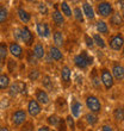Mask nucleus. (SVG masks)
<instances>
[{
  "label": "nucleus",
  "instance_id": "obj_1",
  "mask_svg": "<svg viewBox=\"0 0 124 131\" xmlns=\"http://www.w3.org/2000/svg\"><path fill=\"white\" fill-rule=\"evenodd\" d=\"M73 64L81 72H88L94 64V57L87 51L86 49L80 50L79 54L73 56Z\"/></svg>",
  "mask_w": 124,
  "mask_h": 131
},
{
  "label": "nucleus",
  "instance_id": "obj_2",
  "mask_svg": "<svg viewBox=\"0 0 124 131\" xmlns=\"http://www.w3.org/2000/svg\"><path fill=\"white\" fill-rule=\"evenodd\" d=\"M84 101H85V106L88 110V112L99 116L103 112V103L100 98L94 93H87L84 95Z\"/></svg>",
  "mask_w": 124,
  "mask_h": 131
},
{
  "label": "nucleus",
  "instance_id": "obj_3",
  "mask_svg": "<svg viewBox=\"0 0 124 131\" xmlns=\"http://www.w3.org/2000/svg\"><path fill=\"white\" fill-rule=\"evenodd\" d=\"M115 6L111 1H98L96 3L94 6V12H96V17L98 16L99 19H109L115 12Z\"/></svg>",
  "mask_w": 124,
  "mask_h": 131
},
{
  "label": "nucleus",
  "instance_id": "obj_4",
  "mask_svg": "<svg viewBox=\"0 0 124 131\" xmlns=\"http://www.w3.org/2000/svg\"><path fill=\"white\" fill-rule=\"evenodd\" d=\"M98 72H99V78H100L101 86H103V90L106 91V92H110L115 87V85H116L110 69L107 67H105V66H103V67L98 68Z\"/></svg>",
  "mask_w": 124,
  "mask_h": 131
},
{
  "label": "nucleus",
  "instance_id": "obj_5",
  "mask_svg": "<svg viewBox=\"0 0 124 131\" xmlns=\"http://www.w3.org/2000/svg\"><path fill=\"white\" fill-rule=\"evenodd\" d=\"M28 113L25 108L23 107H18L16 110H13L11 112L10 114V123H11V126L13 129H19L22 125L24 124L25 122L28 121Z\"/></svg>",
  "mask_w": 124,
  "mask_h": 131
},
{
  "label": "nucleus",
  "instance_id": "obj_6",
  "mask_svg": "<svg viewBox=\"0 0 124 131\" xmlns=\"http://www.w3.org/2000/svg\"><path fill=\"white\" fill-rule=\"evenodd\" d=\"M19 30H20V43H23L28 49H31L36 42V34L29 28V25H22L19 26Z\"/></svg>",
  "mask_w": 124,
  "mask_h": 131
},
{
  "label": "nucleus",
  "instance_id": "obj_7",
  "mask_svg": "<svg viewBox=\"0 0 124 131\" xmlns=\"http://www.w3.org/2000/svg\"><path fill=\"white\" fill-rule=\"evenodd\" d=\"M107 48H110L112 51H122L124 45V37H123V32L118 31L115 34H111L107 37L106 41Z\"/></svg>",
  "mask_w": 124,
  "mask_h": 131
},
{
  "label": "nucleus",
  "instance_id": "obj_8",
  "mask_svg": "<svg viewBox=\"0 0 124 131\" xmlns=\"http://www.w3.org/2000/svg\"><path fill=\"white\" fill-rule=\"evenodd\" d=\"M7 48H8V55L12 59L19 61H24V55H25V49L20 43H17L14 41H11L7 43Z\"/></svg>",
  "mask_w": 124,
  "mask_h": 131
},
{
  "label": "nucleus",
  "instance_id": "obj_9",
  "mask_svg": "<svg viewBox=\"0 0 124 131\" xmlns=\"http://www.w3.org/2000/svg\"><path fill=\"white\" fill-rule=\"evenodd\" d=\"M49 16H50V19H51L55 29L61 30V29L65 26L66 19H65V17L61 14V12H60V10H59V3H54V5H53V10L50 11V14H49Z\"/></svg>",
  "mask_w": 124,
  "mask_h": 131
},
{
  "label": "nucleus",
  "instance_id": "obj_10",
  "mask_svg": "<svg viewBox=\"0 0 124 131\" xmlns=\"http://www.w3.org/2000/svg\"><path fill=\"white\" fill-rule=\"evenodd\" d=\"M110 72L113 76L116 83H123L124 80V66L122 61H112L110 64Z\"/></svg>",
  "mask_w": 124,
  "mask_h": 131
},
{
  "label": "nucleus",
  "instance_id": "obj_11",
  "mask_svg": "<svg viewBox=\"0 0 124 131\" xmlns=\"http://www.w3.org/2000/svg\"><path fill=\"white\" fill-rule=\"evenodd\" d=\"M60 80H61L62 88L67 90L72 86V69L67 63H63L60 68Z\"/></svg>",
  "mask_w": 124,
  "mask_h": 131
},
{
  "label": "nucleus",
  "instance_id": "obj_12",
  "mask_svg": "<svg viewBox=\"0 0 124 131\" xmlns=\"http://www.w3.org/2000/svg\"><path fill=\"white\" fill-rule=\"evenodd\" d=\"M107 25L110 30H115L116 32L122 31L124 25V19H123V13L119 12V11H115L112 16L109 18V21H107Z\"/></svg>",
  "mask_w": 124,
  "mask_h": 131
},
{
  "label": "nucleus",
  "instance_id": "obj_13",
  "mask_svg": "<svg viewBox=\"0 0 124 131\" xmlns=\"http://www.w3.org/2000/svg\"><path fill=\"white\" fill-rule=\"evenodd\" d=\"M34 99L37 101L42 107L43 106H48L51 103V99H50V94L44 91L41 87H36L34 91Z\"/></svg>",
  "mask_w": 124,
  "mask_h": 131
},
{
  "label": "nucleus",
  "instance_id": "obj_14",
  "mask_svg": "<svg viewBox=\"0 0 124 131\" xmlns=\"http://www.w3.org/2000/svg\"><path fill=\"white\" fill-rule=\"evenodd\" d=\"M47 56L49 57V60H51L54 62L56 63H62L65 62L66 60V56H65V52L62 51L60 48L55 47V45L50 44L48 47V51H47Z\"/></svg>",
  "mask_w": 124,
  "mask_h": 131
},
{
  "label": "nucleus",
  "instance_id": "obj_15",
  "mask_svg": "<svg viewBox=\"0 0 124 131\" xmlns=\"http://www.w3.org/2000/svg\"><path fill=\"white\" fill-rule=\"evenodd\" d=\"M36 34L41 39H48L51 36V26L48 21H36Z\"/></svg>",
  "mask_w": 124,
  "mask_h": 131
},
{
  "label": "nucleus",
  "instance_id": "obj_16",
  "mask_svg": "<svg viewBox=\"0 0 124 131\" xmlns=\"http://www.w3.org/2000/svg\"><path fill=\"white\" fill-rule=\"evenodd\" d=\"M88 80H90L91 86L97 91V92H103V86H101V82H100V78H99V72H98V68L96 66H93L92 68L90 69L88 72Z\"/></svg>",
  "mask_w": 124,
  "mask_h": 131
},
{
  "label": "nucleus",
  "instance_id": "obj_17",
  "mask_svg": "<svg viewBox=\"0 0 124 131\" xmlns=\"http://www.w3.org/2000/svg\"><path fill=\"white\" fill-rule=\"evenodd\" d=\"M25 111H26L28 116H30L31 118H37L38 116L42 113L43 107H42L34 98H30V99L26 101V108H25Z\"/></svg>",
  "mask_w": 124,
  "mask_h": 131
},
{
  "label": "nucleus",
  "instance_id": "obj_18",
  "mask_svg": "<svg viewBox=\"0 0 124 131\" xmlns=\"http://www.w3.org/2000/svg\"><path fill=\"white\" fill-rule=\"evenodd\" d=\"M25 90H26V83H25L24 81L17 80V81H14V82H11L7 92H8V95H10L11 98H16V97H18L19 94L24 93Z\"/></svg>",
  "mask_w": 124,
  "mask_h": 131
},
{
  "label": "nucleus",
  "instance_id": "obj_19",
  "mask_svg": "<svg viewBox=\"0 0 124 131\" xmlns=\"http://www.w3.org/2000/svg\"><path fill=\"white\" fill-rule=\"evenodd\" d=\"M68 105H69V111H70V113L69 114H70L74 119L81 117L82 111H84V105L79 99H76L75 97H73L70 104H68Z\"/></svg>",
  "mask_w": 124,
  "mask_h": 131
},
{
  "label": "nucleus",
  "instance_id": "obj_20",
  "mask_svg": "<svg viewBox=\"0 0 124 131\" xmlns=\"http://www.w3.org/2000/svg\"><path fill=\"white\" fill-rule=\"evenodd\" d=\"M81 11L84 13L85 20L96 21V12H94V6L88 1H82L81 3Z\"/></svg>",
  "mask_w": 124,
  "mask_h": 131
},
{
  "label": "nucleus",
  "instance_id": "obj_21",
  "mask_svg": "<svg viewBox=\"0 0 124 131\" xmlns=\"http://www.w3.org/2000/svg\"><path fill=\"white\" fill-rule=\"evenodd\" d=\"M94 28H96V34L100 35L101 37H109L111 35V30L107 25L106 20H103V19H98V20L94 21Z\"/></svg>",
  "mask_w": 124,
  "mask_h": 131
},
{
  "label": "nucleus",
  "instance_id": "obj_22",
  "mask_svg": "<svg viewBox=\"0 0 124 131\" xmlns=\"http://www.w3.org/2000/svg\"><path fill=\"white\" fill-rule=\"evenodd\" d=\"M16 13H17V17H18V19H19V21L23 23L24 25L30 24L31 20H32V14H31V12H29L24 6H17Z\"/></svg>",
  "mask_w": 124,
  "mask_h": 131
},
{
  "label": "nucleus",
  "instance_id": "obj_23",
  "mask_svg": "<svg viewBox=\"0 0 124 131\" xmlns=\"http://www.w3.org/2000/svg\"><path fill=\"white\" fill-rule=\"evenodd\" d=\"M32 52H34V55L36 56V59L41 62L43 60L45 59V56H47V49H45L44 44L42 43L41 41H36L35 42V44L32 45V48H31Z\"/></svg>",
  "mask_w": 124,
  "mask_h": 131
},
{
  "label": "nucleus",
  "instance_id": "obj_24",
  "mask_svg": "<svg viewBox=\"0 0 124 131\" xmlns=\"http://www.w3.org/2000/svg\"><path fill=\"white\" fill-rule=\"evenodd\" d=\"M39 82H41V88H43L44 91H47V92H50V93H53V92H55V88H54V80H53V78L50 75H49L48 73H43L41 75V79H39Z\"/></svg>",
  "mask_w": 124,
  "mask_h": 131
},
{
  "label": "nucleus",
  "instance_id": "obj_25",
  "mask_svg": "<svg viewBox=\"0 0 124 131\" xmlns=\"http://www.w3.org/2000/svg\"><path fill=\"white\" fill-rule=\"evenodd\" d=\"M6 72L10 76H16L17 75L18 70H19V62H18L17 60L12 59V57H10L8 56V59L6 60Z\"/></svg>",
  "mask_w": 124,
  "mask_h": 131
},
{
  "label": "nucleus",
  "instance_id": "obj_26",
  "mask_svg": "<svg viewBox=\"0 0 124 131\" xmlns=\"http://www.w3.org/2000/svg\"><path fill=\"white\" fill-rule=\"evenodd\" d=\"M51 36H53V45H55V47L61 49L65 45V34H63V31L59 30V29H54L51 32Z\"/></svg>",
  "mask_w": 124,
  "mask_h": 131
},
{
  "label": "nucleus",
  "instance_id": "obj_27",
  "mask_svg": "<svg viewBox=\"0 0 124 131\" xmlns=\"http://www.w3.org/2000/svg\"><path fill=\"white\" fill-rule=\"evenodd\" d=\"M55 110L57 111V114L59 113H66V112L69 110L68 101L66 100L65 97L60 95V97L56 98V100H55Z\"/></svg>",
  "mask_w": 124,
  "mask_h": 131
},
{
  "label": "nucleus",
  "instance_id": "obj_28",
  "mask_svg": "<svg viewBox=\"0 0 124 131\" xmlns=\"http://www.w3.org/2000/svg\"><path fill=\"white\" fill-rule=\"evenodd\" d=\"M112 118L117 124H122L124 119V110H123V104L118 103L112 110Z\"/></svg>",
  "mask_w": 124,
  "mask_h": 131
},
{
  "label": "nucleus",
  "instance_id": "obj_29",
  "mask_svg": "<svg viewBox=\"0 0 124 131\" xmlns=\"http://www.w3.org/2000/svg\"><path fill=\"white\" fill-rule=\"evenodd\" d=\"M24 60L26 64L29 66V68H34V67H38L39 66V61L36 59V56L34 55V52L31 49H25V55Z\"/></svg>",
  "mask_w": 124,
  "mask_h": 131
},
{
  "label": "nucleus",
  "instance_id": "obj_30",
  "mask_svg": "<svg viewBox=\"0 0 124 131\" xmlns=\"http://www.w3.org/2000/svg\"><path fill=\"white\" fill-rule=\"evenodd\" d=\"M59 10L62 16L65 17V19H72L73 18L72 6L69 5L68 1H61V3H59Z\"/></svg>",
  "mask_w": 124,
  "mask_h": 131
},
{
  "label": "nucleus",
  "instance_id": "obj_31",
  "mask_svg": "<svg viewBox=\"0 0 124 131\" xmlns=\"http://www.w3.org/2000/svg\"><path fill=\"white\" fill-rule=\"evenodd\" d=\"M41 75H42V72L38 67L29 68L28 72H26V78H28V80L31 81V82H37V81H39Z\"/></svg>",
  "mask_w": 124,
  "mask_h": 131
},
{
  "label": "nucleus",
  "instance_id": "obj_32",
  "mask_svg": "<svg viewBox=\"0 0 124 131\" xmlns=\"http://www.w3.org/2000/svg\"><path fill=\"white\" fill-rule=\"evenodd\" d=\"M82 121L85 122L88 126L94 128V126H97V125L99 124V116H96V114L91 113V112H86V113L84 114Z\"/></svg>",
  "mask_w": 124,
  "mask_h": 131
},
{
  "label": "nucleus",
  "instance_id": "obj_33",
  "mask_svg": "<svg viewBox=\"0 0 124 131\" xmlns=\"http://www.w3.org/2000/svg\"><path fill=\"white\" fill-rule=\"evenodd\" d=\"M12 80H11V76L7 74V73L4 72L1 75H0V92H5V91L8 90Z\"/></svg>",
  "mask_w": 124,
  "mask_h": 131
},
{
  "label": "nucleus",
  "instance_id": "obj_34",
  "mask_svg": "<svg viewBox=\"0 0 124 131\" xmlns=\"http://www.w3.org/2000/svg\"><path fill=\"white\" fill-rule=\"evenodd\" d=\"M8 18H10L8 7L4 3H0V25L6 24L7 21H8Z\"/></svg>",
  "mask_w": 124,
  "mask_h": 131
},
{
  "label": "nucleus",
  "instance_id": "obj_35",
  "mask_svg": "<svg viewBox=\"0 0 124 131\" xmlns=\"http://www.w3.org/2000/svg\"><path fill=\"white\" fill-rule=\"evenodd\" d=\"M72 12H73V18L75 19L78 23H80V24H85V17H84V13L82 11H81V7L79 6V5H76V6H74L72 8Z\"/></svg>",
  "mask_w": 124,
  "mask_h": 131
},
{
  "label": "nucleus",
  "instance_id": "obj_36",
  "mask_svg": "<svg viewBox=\"0 0 124 131\" xmlns=\"http://www.w3.org/2000/svg\"><path fill=\"white\" fill-rule=\"evenodd\" d=\"M91 37H92V39H93L94 47H97V48H99V49H106L107 48L105 38H103L100 35H98V34H96V32H94Z\"/></svg>",
  "mask_w": 124,
  "mask_h": 131
},
{
  "label": "nucleus",
  "instance_id": "obj_37",
  "mask_svg": "<svg viewBox=\"0 0 124 131\" xmlns=\"http://www.w3.org/2000/svg\"><path fill=\"white\" fill-rule=\"evenodd\" d=\"M37 12L38 14L41 16V17H49V14H50V10H49V5H47L45 1H39L37 5Z\"/></svg>",
  "mask_w": 124,
  "mask_h": 131
},
{
  "label": "nucleus",
  "instance_id": "obj_38",
  "mask_svg": "<svg viewBox=\"0 0 124 131\" xmlns=\"http://www.w3.org/2000/svg\"><path fill=\"white\" fill-rule=\"evenodd\" d=\"M8 48H7V42L0 41V59L4 63L6 62V60L8 59Z\"/></svg>",
  "mask_w": 124,
  "mask_h": 131
},
{
  "label": "nucleus",
  "instance_id": "obj_39",
  "mask_svg": "<svg viewBox=\"0 0 124 131\" xmlns=\"http://www.w3.org/2000/svg\"><path fill=\"white\" fill-rule=\"evenodd\" d=\"M60 117H61V116L57 113H53V114H50V116H48V117H47V125H48L49 128L55 129L60 121Z\"/></svg>",
  "mask_w": 124,
  "mask_h": 131
},
{
  "label": "nucleus",
  "instance_id": "obj_40",
  "mask_svg": "<svg viewBox=\"0 0 124 131\" xmlns=\"http://www.w3.org/2000/svg\"><path fill=\"white\" fill-rule=\"evenodd\" d=\"M65 121H66V124H67L68 131H76V122L70 114H67V117L65 118Z\"/></svg>",
  "mask_w": 124,
  "mask_h": 131
},
{
  "label": "nucleus",
  "instance_id": "obj_41",
  "mask_svg": "<svg viewBox=\"0 0 124 131\" xmlns=\"http://www.w3.org/2000/svg\"><path fill=\"white\" fill-rule=\"evenodd\" d=\"M18 131H36V128H35V123L32 121H26L24 124L22 125L20 128L18 129Z\"/></svg>",
  "mask_w": 124,
  "mask_h": 131
},
{
  "label": "nucleus",
  "instance_id": "obj_42",
  "mask_svg": "<svg viewBox=\"0 0 124 131\" xmlns=\"http://www.w3.org/2000/svg\"><path fill=\"white\" fill-rule=\"evenodd\" d=\"M54 130H56V131H68V129H67V124H66V121L62 116L60 117L59 123H57V125H56V128L54 129Z\"/></svg>",
  "mask_w": 124,
  "mask_h": 131
},
{
  "label": "nucleus",
  "instance_id": "obj_43",
  "mask_svg": "<svg viewBox=\"0 0 124 131\" xmlns=\"http://www.w3.org/2000/svg\"><path fill=\"white\" fill-rule=\"evenodd\" d=\"M84 42L88 49H93L94 48V43H93V39L88 34H84Z\"/></svg>",
  "mask_w": 124,
  "mask_h": 131
},
{
  "label": "nucleus",
  "instance_id": "obj_44",
  "mask_svg": "<svg viewBox=\"0 0 124 131\" xmlns=\"http://www.w3.org/2000/svg\"><path fill=\"white\" fill-rule=\"evenodd\" d=\"M12 37H13L14 42L20 43V30H19V26L13 29V31H12Z\"/></svg>",
  "mask_w": 124,
  "mask_h": 131
},
{
  "label": "nucleus",
  "instance_id": "obj_45",
  "mask_svg": "<svg viewBox=\"0 0 124 131\" xmlns=\"http://www.w3.org/2000/svg\"><path fill=\"white\" fill-rule=\"evenodd\" d=\"M100 131H115L113 126L111 124H109V123H105V124L101 125V129H100Z\"/></svg>",
  "mask_w": 124,
  "mask_h": 131
},
{
  "label": "nucleus",
  "instance_id": "obj_46",
  "mask_svg": "<svg viewBox=\"0 0 124 131\" xmlns=\"http://www.w3.org/2000/svg\"><path fill=\"white\" fill-rule=\"evenodd\" d=\"M50 130H51V128H49L47 124H45V125H41L38 129H36V131H50Z\"/></svg>",
  "mask_w": 124,
  "mask_h": 131
},
{
  "label": "nucleus",
  "instance_id": "obj_47",
  "mask_svg": "<svg viewBox=\"0 0 124 131\" xmlns=\"http://www.w3.org/2000/svg\"><path fill=\"white\" fill-rule=\"evenodd\" d=\"M0 131H11V130H10V128H8V126H1Z\"/></svg>",
  "mask_w": 124,
  "mask_h": 131
},
{
  "label": "nucleus",
  "instance_id": "obj_48",
  "mask_svg": "<svg viewBox=\"0 0 124 131\" xmlns=\"http://www.w3.org/2000/svg\"><path fill=\"white\" fill-rule=\"evenodd\" d=\"M4 73V69H3V66H0V75Z\"/></svg>",
  "mask_w": 124,
  "mask_h": 131
},
{
  "label": "nucleus",
  "instance_id": "obj_49",
  "mask_svg": "<svg viewBox=\"0 0 124 131\" xmlns=\"http://www.w3.org/2000/svg\"><path fill=\"white\" fill-rule=\"evenodd\" d=\"M4 64H5V63H4L3 61H1V59H0V66H4Z\"/></svg>",
  "mask_w": 124,
  "mask_h": 131
},
{
  "label": "nucleus",
  "instance_id": "obj_50",
  "mask_svg": "<svg viewBox=\"0 0 124 131\" xmlns=\"http://www.w3.org/2000/svg\"><path fill=\"white\" fill-rule=\"evenodd\" d=\"M87 131H94V130H93V129H88V130H87Z\"/></svg>",
  "mask_w": 124,
  "mask_h": 131
},
{
  "label": "nucleus",
  "instance_id": "obj_51",
  "mask_svg": "<svg viewBox=\"0 0 124 131\" xmlns=\"http://www.w3.org/2000/svg\"><path fill=\"white\" fill-rule=\"evenodd\" d=\"M50 131H56V130H54V129H51V130H50Z\"/></svg>",
  "mask_w": 124,
  "mask_h": 131
},
{
  "label": "nucleus",
  "instance_id": "obj_52",
  "mask_svg": "<svg viewBox=\"0 0 124 131\" xmlns=\"http://www.w3.org/2000/svg\"><path fill=\"white\" fill-rule=\"evenodd\" d=\"M0 129H1V124H0Z\"/></svg>",
  "mask_w": 124,
  "mask_h": 131
}]
</instances>
